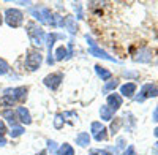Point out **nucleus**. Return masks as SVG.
<instances>
[{"instance_id": "f257e3e1", "label": "nucleus", "mask_w": 158, "mask_h": 155, "mask_svg": "<svg viewBox=\"0 0 158 155\" xmlns=\"http://www.w3.org/2000/svg\"><path fill=\"white\" fill-rule=\"evenodd\" d=\"M30 15L41 24H48L51 27H57L56 25V16L46 5H35L30 8Z\"/></svg>"}, {"instance_id": "f03ea898", "label": "nucleus", "mask_w": 158, "mask_h": 155, "mask_svg": "<svg viewBox=\"0 0 158 155\" xmlns=\"http://www.w3.org/2000/svg\"><path fill=\"white\" fill-rule=\"evenodd\" d=\"M25 32H27L30 41L35 46L40 48V46H43L46 43V33H44V30L40 27L35 21H29L27 24H25Z\"/></svg>"}, {"instance_id": "7ed1b4c3", "label": "nucleus", "mask_w": 158, "mask_h": 155, "mask_svg": "<svg viewBox=\"0 0 158 155\" xmlns=\"http://www.w3.org/2000/svg\"><path fill=\"white\" fill-rule=\"evenodd\" d=\"M3 19L11 29H18L24 24V13L19 8H6L3 13Z\"/></svg>"}, {"instance_id": "20e7f679", "label": "nucleus", "mask_w": 158, "mask_h": 155, "mask_svg": "<svg viewBox=\"0 0 158 155\" xmlns=\"http://www.w3.org/2000/svg\"><path fill=\"white\" fill-rule=\"evenodd\" d=\"M43 63V54L40 52L38 49H29L27 54H25V67L29 71H36Z\"/></svg>"}, {"instance_id": "39448f33", "label": "nucleus", "mask_w": 158, "mask_h": 155, "mask_svg": "<svg viewBox=\"0 0 158 155\" xmlns=\"http://www.w3.org/2000/svg\"><path fill=\"white\" fill-rule=\"evenodd\" d=\"M155 97H158V86L153 84V82H147V84H144L141 87L139 95H135V101L142 103L147 98H155Z\"/></svg>"}, {"instance_id": "423d86ee", "label": "nucleus", "mask_w": 158, "mask_h": 155, "mask_svg": "<svg viewBox=\"0 0 158 155\" xmlns=\"http://www.w3.org/2000/svg\"><path fill=\"white\" fill-rule=\"evenodd\" d=\"M62 81H63V73H60V71H54V73H51V74L44 76L43 84H44L48 89H51V90H57V89L60 87Z\"/></svg>"}, {"instance_id": "0eeeda50", "label": "nucleus", "mask_w": 158, "mask_h": 155, "mask_svg": "<svg viewBox=\"0 0 158 155\" xmlns=\"http://www.w3.org/2000/svg\"><path fill=\"white\" fill-rule=\"evenodd\" d=\"M152 59H153V49H150L147 46L141 48L138 52L135 54V57H133V60L136 63H150Z\"/></svg>"}, {"instance_id": "6e6552de", "label": "nucleus", "mask_w": 158, "mask_h": 155, "mask_svg": "<svg viewBox=\"0 0 158 155\" xmlns=\"http://www.w3.org/2000/svg\"><path fill=\"white\" fill-rule=\"evenodd\" d=\"M27 92H29V89L24 87V86H21V87H11V89H5L3 90V94L11 95L18 103H22L25 98H27Z\"/></svg>"}, {"instance_id": "1a4fd4ad", "label": "nucleus", "mask_w": 158, "mask_h": 155, "mask_svg": "<svg viewBox=\"0 0 158 155\" xmlns=\"http://www.w3.org/2000/svg\"><path fill=\"white\" fill-rule=\"evenodd\" d=\"M122 105H123V97H122L120 94H115V92H112V94H109V95H108L106 106H108L112 112H117L118 109L122 108Z\"/></svg>"}, {"instance_id": "9d476101", "label": "nucleus", "mask_w": 158, "mask_h": 155, "mask_svg": "<svg viewBox=\"0 0 158 155\" xmlns=\"http://www.w3.org/2000/svg\"><path fill=\"white\" fill-rule=\"evenodd\" d=\"M63 35H59L56 32H51L46 35V44H48V63L52 65L54 63V57H52V48H54V43L56 40H62Z\"/></svg>"}, {"instance_id": "9b49d317", "label": "nucleus", "mask_w": 158, "mask_h": 155, "mask_svg": "<svg viewBox=\"0 0 158 155\" xmlns=\"http://www.w3.org/2000/svg\"><path fill=\"white\" fill-rule=\"evenodd\" d=\"M16 115H18V120H19L22 125H30V124H32L30 111L25 108V106H18V109H16Z\"/></svg>"}, {"instance_id": "f8f14e48", "label": "nucleus", "mask_w": 158, "mask_h": 155, "mask_svg": "<svg viewBox=\"0 0 158 155\" xmlns=\"http://www.w3.org/2000/svg\"><path fill=\"white\" fill-rule=\"evenodd\" d=\"M89 52H90V56H95V57H100V59H104V60H109V62H117L115 57L109 56L106 51H103V49L98 48L97 44H95V46H90V48H89Z\"/></svg>"}, {"instance_id": "ddd939ff", "label": "nucleus", "mask_w": 158, "mask_h": 155, "mask_svg": "<svg viewBox=\"0 0 158 155\" xmlns=\"http://www.w3.org/2000/svg\"><path fill=\"white\" fill-rule=\"evenodd\" d=\"M136 90H138V86L135 82H125L120 86V95L125 98H135Z\"/></svg>"}, {"instance_id": "4468645a", "label": "nucleus", "mask_w": 158, "mask_h": 155, "mask_svg": "<svg viewBox=\"0 0 158 155\" xmlns=\"http://www.w3.org/2000/svg\"><path fill=\"white\" fill-rule=\"evenodd\" d=\"M62 27H65L71 35L77 33V30H79L77 22H76V18H73V16H65V18H63V25H62Z\"/></svg>"}, {"instance_id": "2eb2a0df", "label": "nucleus", "mask_w": 158, "mask_h": 155, "mask_svg": "<svg viewBox=\"0 0 158 155\" xmlns=\"http://www.w3.org/2000/svg\"><path fill=\"white\" fill-rule=\"evenodd\" d=\"M2 117L5 119V122H8L11 127H15L18 125V115H16V111H13V109H2Z\"/></svg>"}, {"instance_id": "dca6fc26", "label": "nucleus", "mask_w": 158, "mask_h": 155, "mask_svg": "<svg viewBox=\"0 0 158 155\" xmlns=\"http://www.w3.org/2000/svg\"><path fill=\"white\" fill-rule=\"evenodd\" d=\"M122 119H123V125L127 128V132H133L135 127H136V119H135L133 112H127Z\"/></svg>"}, {"instance_id": "f3484780", "label": "nucleus", "mask_w": 158, "mask_h": 155, "mask_svg": "<svg viewBox=\"0 0 158 155\" xmlns=\"http://www.w3.org/2000/svg\"><path fill=\"white\" fill-rule=\"evenodd\" d=\"M95 71H97V74H98V78H101V81H111L112 79V73L109 71V70H106L104 67H101V65H95Z\"/></svg>"}, {"instance_id": "a211bd4d", "label": "nucleus", "mask_w": 158, "mask_h": 155, "mask_svg": "<svg viewBox=\"0 0 158 155\" xmlns=\"http://www.w3.org/2000/svg\"><path fill=\"white\" fill-rule=\"evenodd\" d=\"M76 144L79 147H87L90 144V135L85 133V132H81V133L76 136Z\"/></svg>"}, {"instance_id": "6ab92c4d", "label": "nucleus", "mask_w": 158, "mask_h": 155, "mask_svg": "<svg viewBox=\"0 0 158 155\" xmlns=\"http://www.w3.org/2000/svg\"><path fill=\"white\" fill-rule=\"evenodd\" d=\"M100 117H101V120L109 122V120H112V119H114V112H112L106 105H103V106L100 108Z\"/></svg>"}, {"instance_id": "aec40b11", "label": "nucleus", "mask_w": 158, "mask_h": 155, "mask_svg": "<svg viewBox=\"0 0 158 155\" xmlns=\"http://www.w3.org/2000/svg\"><path fill=\"white\" fill-rule=\"evenodd\" d=\"M52 56H56L54 60H65V59H68V49L62 44L56 49V52H52Z\"/></svg>"}, {"instance_id": "412c9836", "label": "nucleus", "mask_w": 158, "mask_h": 155, "mask_svg": "<svg viewBox=\"0 0 158 155\" xmlns=\"http://www.w3.org/2000/svg\"><path fill=\"white\" fill-rule=\"evenodd\" d=\"M123 127V119L122 117H114V122L111 124V135H117L120 132V128Z\"/></svg>"}, {"instance_id": "4be33fe9", "label": "nucleus", "mask_w": 158, "mask_h": 155, "mask_svg": "<svg viewBox=\"0 0 158 155\" xmlns=\"http://www.w3.org/2000/svg\"><path fill=\"white\" fill-rule=\"evenodd\" d=\"M57 155H74V149L71 144L63 143L59 149H57Z\"/></svg>"}, {"instance_id": "5701e85b", "label": "nucleus", "mask_w": 158, "mask_h": 155, "mask_svg": "<svg viewBox=\"0 0 158 155\" xmlns=\"http://www.w3.org/2000/svg\"><path fill=\"white\" fill-rule=\"evenodd\" d=\"M120 86V82H118V79H111V81H108L106 84H104V87H103V92L104 94H109V92H114V90Z\"/></svg>"}, {"instance_id": "b1692460", "label": "nucleus", "mask_w": 158, "mask_h": 155, "mask_svg": "<svg viewBox=\"0 0 158 155\" xmlns=\"http://www.w3.org/2000/svg\"><path fill=\"white\" fill-rule=\"evenodd\" d=\"M22 133H24V127H22V125H15V127H11V130H10V138L16 139V138H19Z\"/></svg>"}, {"instance_id": "393cba45", "label": "nucleus", "mask_w": 158, "mask_h": 155, "mask_svg": "<svg viewBox=\"0 0 158 155\" xmlns=\"http://www.w3.org/2000/svg\"><path fill=\"white\" fill-rule=\"evenodd\" d=\"M8 73H10V63L5 59L0 57V76H5Z\"/></svg>"}, {"instance_id": "a878e982", "label": "nucleus", "mask_w": 158, "mask_h": 155, "mask_svg": "<svg viewBox=\"0 0 158 155\" xmlns=\"http://www.w3.org/2000/svg\"><path fill=\"white\" fill-rule=\"evenodd\" d=\"M94 138H95L97 143H101V141H106V138H108V130H106V127H104L103 130H100L98 133H95V135H94Z\"/></svg>"}, {"instance_id": "bb28decb", "label": "nucleus", "mask_w": 158, "mask_h": 155, "mask_svg": "<svg viewBox=\"0 0 158 155\" xmlns=\"http://www.w3.org/2000/svg\"><path fill=\"white\" fill-rule=\"evenodd\" d=\"M63 125H65V115L63 114H57L56 119H54V127L57 128V130H60Z\"/></svg>"}, {"instance_id": "cd10ccee", "label": "nucleus", "mask_w": 158, "mask_h": 155, "mask_svg": "<svg viewBox=\"0 0 158 155\" xmlns=\"http://www.w3.org/2000/svg\"><path fill=\"white\" fill-rule=\"evenodd\" d=\"M125 143H127V139H125L123 136H118V138H117V141H115V149H117V152L127 149V144H125Z\"/></svg>"}, {"instance_id": "c85d7f7f", "label": "nucleus", "mask_w": 158, "mask_h": 155, "mask_svg": "<svg viewBox=\"0 0 158 155\" xmlns=\"http://www.w3.org/2000/svg\"><path fill=\"white\" fill-rule=\"evenodd\" d=\"M103 128H104V125H103L101 122H92V124H90V133L95 135V133H98L100 130H103Z\"/></svg>"}, {"instance_id": "c756f323", "label": "nucleus", "mask_w": 158, "mask_h": 155, "mask_svg": "<svg viewBox=\"0 0 158 155\" xmlns=\"http://www.w3.org/2000/svg\"><path fill=\"white\" fill-rule=\"evenodd\" d=\"M48 152H51V155H57V143L56 141H52V139H49L48 141Z\"/></svg>"}, {"instance_id": "7c9ffc66", "label": "nucleus", "mask_w": 158, "mask_h": 155, "mask_svg": "<svg viewBox=\"0 0 158 155\" xmlns=\"http://www.w3.org/2000/svg\"><path fill=\"white\" fill-rule=\"evenodd\" d=\"M73 8H74V11L77 13V19H84V18H82V5H81V3H74Z\"/></svg>"}, {"instance_id": "2f4dec72", "label": "nucleus", "mask_w": 158, "mask_h": 155, "mask_svg": "<svg viewBox=\"0 0 158 155\" xmlns=\"http://www.w3.org/2000/svg\"><path fill=\"white\" fill-rule=\"evenodd\" d=\"M122 74H123L125 78H131V79H136V78H139V73H138V71H127V70H125Z\"/></svg>"}, {"instance_id": "473e14b6", "label": "nucleus", "mask_w": 158, "mask_h": 155, "mask_svg": "<svg viewBox=\"0 0 158 155\" xmlns=\"http://www.w3.org/2000/svg\"><path fill=\"white\" fill-rule=\"evenodd\" d=\"M122 155H138V153H136L135 146H128V147L123 150V153H122Z\"/></svg>"}, {"instance_id": "72a5a7b5", "label": "nucleus", "mask_w": 158, "mask_h": 155, "mask_svg": "<svg viewBox=\"0 0 158 155\" xmlns=\"http://www.w3.org/2000/svg\"><path fill=\"white\" fill-rule=\"evenodd\" d=\"M8 130H6V125H5V122H2L0 120V136H5V133H6Z\"/></svg>"}, {"instance_id": "f704fd0d", "label": "nucleus", "mask_w": 158, "mask_h": 155, "mask_svg": "<svg viewBox=\"0 0 158 155\" xmlns=\"http://www.w3.org/2000/svg\"><path fill=\"white\" fill-rule=\"evenodd\" d=\"M152 120H153V122H158V105L155 106V109H153V112H152Z\"/></svg>"}, {"instance_id": "c9c22d12", "label": "nucleus", "mask_w": 158, "mask_h": 155, "mask_svg": "<svg viewBox=\"0 0 158 155\" xmlns=\"http://www.w3.org/2000/svg\"><path fill=\"white\" fill-rule=\"evenodd\" d=\"M153 155H158V141L153 144Z\"/></svg>"}, {"instance_id": "e433bc0d", "label": "nucleus", "mask_w": 158, "mask_h": 155, "mask_svg": "<svg viewBox=\"0 0 158 155\" xmlns=\"http://www.w3.org/2000/svg\"><path fill=\"white\" fill-rule=\"evenodd\" d=\"M89 155H98V149H90L89 150Z\"/></svg>"}, {"instance_id": "4c0bfd02", "label": "nucleus", "mask_w": 158, "mask_h": 155, "mask_svg": "<svg viewBox=\"0 0 158 155\" xmlns=\"http://www.w3.org/2000/svg\"><path fill=\"white\" fill-rule=\"evenodd\" d=\"M36 155H48V150H41L40 153H36Z\"/></svg>"}, {"instance_id": "58836bf2", "label": "nucleus", "mask_w": 158, "mask_h": 155, "mask_svg": "<svg viewBox=\"0 0 158 155\" xmlns=\"http://www.w3.org/2000/svg\"><path fill=\"white\" fill-rule=\"evenodd\" d=\"M153 135H155V136L158 138V127H156V128H155V130H153Z\"/></svg>"}, {"instance_id": "ea45409f", "label": "nucleus", "mask_w": 158, "mask_h": 155, "mask_svg": "<svg viewBox=\"0 0 158 155\" xmlns=\"http://www.w3.org/2000/svg\"><path fill=\"white\" fill-rule=\"evenodd\" d=\"M2 22H3V16L0 15V25H2Z\"/></svg>"}, {"instance_id": "a19ab883", "label": "nucleus", "mask_w": 158, "mask_h": 155, "mask_svg": "<svg viewBox=\"0 0 158 155\" xmlns=\"http://www.w3.org/2000/svg\"><path fill=\"white\" fill-rule=\"evenodd\" d=\"M156 40H158V35H156Z\"/></svg>"}]
</instances>
